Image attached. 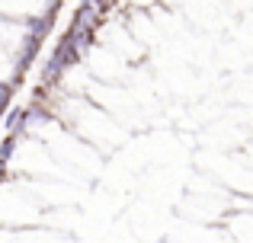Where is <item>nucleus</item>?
<instances>
[{
    "instance_id": "obj_1",
    "label": "nucleus",
    "mask_w": 253,
    "mask_h": 243,
    "mask_svg": "<svg viewBox=\"0 0 253 243\" xmlns=\"http://www.w3.org/2000/svg\"><path fill=\"white\" fill-rule=\"evenodd\" d=\"M16 150H19V138L3 135V141H0V163H10L16 157Z\"/></svg>"
},
{
    "instance_id": "obj_2",
    "label": "nucleus",
    "mask_w": 253,
    "mask_h": 243,
    "mask_svg": "<svg viewBox=\"0 0 253 243\" xmlns=\"http://www.w3.org/2000/svg\"><path fill=\"white\" fill-rule=\"evenodd\" d=\"M10 182V163H0V186Z\"/></svg>"
}]
</instances>
